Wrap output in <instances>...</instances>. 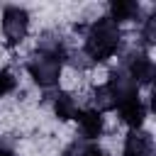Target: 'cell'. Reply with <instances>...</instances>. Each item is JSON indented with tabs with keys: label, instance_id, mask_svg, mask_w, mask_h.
I'll list each match as a JSON object with an SVG mask.
<instances>
[{
	"label": "cell",
	"instance_id": "obj_2",
	"mask_svg": "<svg viewBox=\"0 0 156 156\" xmlns=\"http://www.w3.org/2000/svg\"><path fill=\"white\" fill-rule=\"evenodd\" d=\"M66 58L56 56V54H49V51H34L27 61V71L29 76L34 78L37 85L41 88H54L61 78V66H63Z\"/></svg>",
	"mask_w": 156,
	"mask_h": 156
},
{
	"label": "cell",
	"instance_id": "obj_8",
	"mask_svg": "<svg viewBox=\"0 0 156 156\" xmlns=\"http://www.w3.org/2000/svg\"><path fill=\"white\" fill-rule=\"evenodd\" d=\"M141 12V7L134 2V0H112L110 2V20L112 22H129V20H136Z\"/></svg>",
	"mask_w": 156,
	"mask_h": 156
},
{
	"label": "cell",
	"instance_id": "obj_10",
	"mask_svg": "<svg viewBox=\"0 0 156 156\" xmlns=\"http://www.w3.org/2000/svg\"><path fill=\"white\" fill-rule=\"evenodd\" d=\"M61 156H105V151L98 146V144H93V141H73V144H68L66 149H63V154Z\"/></svg>",
	"mask_w": 156,
	"mask_h": 156
},
{
	"label": "cell",
	"instance_id": "obj_4",
	"mask_svg": "<svg viewBox=\"0 0 156 156\" xmlns=\"http://www.w3.org/2000/svg\"><path fill=\"white\" fill-rule=\"evenodd\" d=\"M122 71L139 88L141 83H151V78H154V61L149 58V54H129L124 58V63H122Z\"/></svg>",
	"mask_w": 156,
	"mask_h": 156
},
{
	"label": "cell",
	"instance_id": "obj_7",
	"mask_svg": "<svg viewBox=\"0 0 156 156\" xmlns=\"http://www.w3.org/2000/svg\"><path fill=\"white\" fill-rule=\"evenodd\" d=\"M122 156H154V139L141 132V129H134L127 141H124V151Z\"/></svg>",
	"mask_w": 156,
	"mask_h": 156
},
{
	"label": "cell",
	"instance_id": "obj_12",
	"mask_svg": "<svg viewBox=\"0 0 156 156\" xmlns=\"http://www.w3.org/2000/svg\"><path fill=\"white\" fill-rule=\"evenodd\" d=\"M141 39H144L146 46L154 44V39H156V17H154V15H149V17L144 20V24H141Z\"/></svg>",
	"mask_w": 156,
	"mask_h": 156
},
{
	"label": "cell",
	"instance_id": "obj_6",
	"mask_svg": "<svg viewBox=\"0 0 156 156\" xmlns=\"http://www.w3.org/2000/svg\"><path fill=\"white\" fill-rule=\"evenodd\" d=\"M117 110H119V117H122V122H124V124H129L132 129H139V127L144 124L146 107H144V102H141L139 93H134V95L124 98V100L117 105Z\"/></svg>",
	"mask_w": 156,
	"mask_h": 156
},
{
	"label": "cell",
	"instance_id": "obj_5",
	"mask_svg": "<svg viewBox=\"0 0 156 156\" xmlns=\"http://www.w3.org/2000/svg\"><path fill=\"white\" fill-rule=\"evenodd\" d=\"M76 119H78V129H80L83 141H95V139L102 134V129H105L102 112H98V110H93V107H88V110H78Z\"/></svg>",
	"mask_w": 156,
	"mask_h": 156
},
{
	"label": "cell",
	"instance_id": "obj_1",
	"mask_svg": "<svg viewBox=\"0 0 156 156\" xmlns=\"http://www.w3.org/2000/svg\"><path fill=\"white\" fill-rule=\"evenodd\" d=\"M122 44V32L119 24L112 22L110 17H100L95 20L88 32H85V44H83V56L90 63H102L107 58H112L119 51Z\"/></svg>",
	"mask_w": 156,
	"mask_h": 156
},
{
	"label": "cell",
	"instance_id": "obj_13",
	"mask_svg": "<svg viewBox=\"0 0 156 156\" xmlns=\"http://www.w3.org/2000/svg\"><path fill=\"white\" fill-rule=\"evenodd\" d=\"M0 156H15V154H12V149H7V146H0Z\"/></svg>",
	"mask_w": 156,
	"mask_h": 156
},
{
	"label": "cell",
	"instance_id": "obj_11",
	"mask_svg": "<svg viewBox=\"0 0 156 156\" xmlns=\"http://www.w3.org/2000/svg\"><path fill=\"white\" fill-rule=\"evenodd\" d=\"M17 85V78L10 68H0V98H5L7 93H12Z\"/></svg>",
	"mask_w": 156,
	"mask_h": 156
},
{
	"label": "cell",
	"instance_id": "obj_9",
	"mask_svg": "<svg viewBox=\"0 0 156 156\" xmlns=\"http://www.w3.org/2000/svg\"><path fill=\"white\" fill-rule=\"evenodd\" d=\"M51 107L58 119H76V115H78V102L71 93H56L51 100Z\"/></svg>",
	"mask_w": 156,
	"mask_h": 156
},
{
	"label": "cell",
	"instance_id": "obj_3",
	"mask_svg": "<svg viewBox=\"0 0 156 156\" xmlns=\"http://www.w3.org/2000/svg\"><path fill=\"white\" fill-rule=\"evenodd\" d=\"M27 29H29V15L24 7L10 5L2 10V34L7 44H20L27 37Z\"/></svg>",
	"mask_w": 156,
	"mask_h": 156
}]
</instances>
